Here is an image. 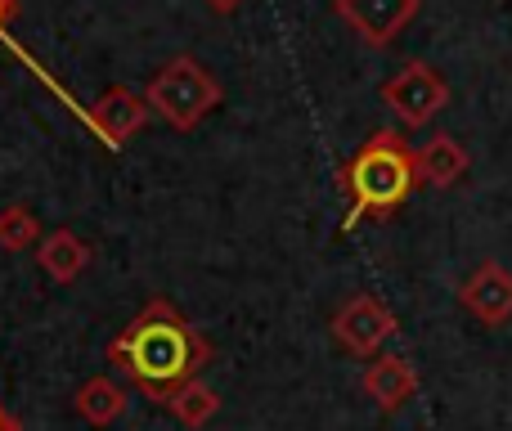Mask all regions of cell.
Returning <instances> with one entry per match:
<instances>
[{"mask_svg": "<svg viewBox=\"0 0 512 431\" xmlns=\"http://www.w3.org/2000/svg\"><path fill=\"white\" fill-rule=\"evenodd\" d=\"M171 418H176L180 427H189V431H198V427H207L216 414H221V396H216L212 387H207L203 378H194V382H185V387L171 396Z\"/></svg>", "mask_w": 512, "mask_h": 431, "instance_id": "13", "label": "cell"}, {"mask_svg": "<svg viewBox=\"0 0 512 431\" xmlns=\"http://www.w3.org/2000/svg\"><path fill=\"white\" fill-rule=\"evenodd\" d=\"M468 171V149L454 135H432L423 149H414V176L432 189H450Z\"/></svg>", "mask_w": 512, "mask_h": 431, "instance_id": "11", "label": "cell"}, {"mask_svg": "<svg viewBox=\"0 0 512 431\" xmlns=\"http://www.w3.org/2000/svg\"><path fill=\"white\" fill-rule=\"evenodd\" d=\"M149 113H158L176 131H194L216 104H221V81L194 59V54H176L144 90Z\"/></svg>", "mask_w": 512, "mask_h": 431, "instance_id": "3", "label": "cell"}, {"mask_svg": "<svg viewBox=\"0 0 512 431\" xmlns=\"http://www.w3.org/2000/svg\"><path fill=\"white\" fill-rule=\"evenodd\" d=\"M113 369L140 391L144 400L167 409L185 382H194L212 360V342L176 310L167 297H153L108 346Z\"/></svg>", "mask_w": 512, "mask_h": 431, "instance_id": "1", "label": "cell"}, {"mask_svg": "<svg viewBox=\"0 0 512 431\" xmlns=\"http://www.w3.org/2000/svg\"><path fill=\"white\" fill-rule=\"evenodd\" d=\"M382 104L414 131V126H427L445 104H450V86H445V77L432 68V63L409 59L396 77H387V86H382Z\"/></svg>", "mask_w": 512, "mask_h": 431, "instance_id": "4", "label": "cell"}, {"mask_svg": "<svg viewBox=\"0 0 512 431\" xmlns=\"http://www.w3.org/2000/svg\"><path fill=\"white\" fill-rule=\"evenodd\" d=\"M396 315L387 310V301H378L373 292H355L342 310L333 315V337L342 351L360 355V360H378V351L396 337Z\"/></svg>", "mask_w": 512, "mask_h": 431, "instance_id": "5", "label": "cell"}, {"mask_svg": "<svg viewBox=\"0 0 512 431\" xmlns=\"http://www.w3.org/2000/svg\"><path fill=\"white\" fill-rule=\"evenodd\" d=\"M459 301L472 319L481 324H508L512 319V274L499 261H486L463 279Z\"/></svg>", "mask_w": 512, "mask_h": 431, "instance_id": "7", "label": "cell"}, {"mask_svg": "<svg viewBox=\"0 0 512 431\" xmlns=\"http://www.w3.org/2000/svg\"><path fill=\"white\" fill-rule=\"evenodd\" d=\"M333 9L364 45H378V50L418 18V0H333Z\"/></svg>", "mask_w": 512, "mask_h": 431, "instance_id": "6", "label": "cell"}, {"mask_svg": "<svg viewBox=\"0 0 512 431\" xmlns=\"http://www.w3.org/2000/svg\"><path fill=\"white\" fill-rule=\"evenodd\" d=\"M126 405H131V396H126V387L122 382H113V378H86L77 387V396H72V409H77V418L81 423H90V427H99V431H108L117 423V418L126 414Z\"/></svg>", "mask_w": 512, "mask_h": 431, "instance_id": "12", "label": "cell"}, {"mask_svg": "<svg viewBox=\"0 0 512 431\" xmlns=\"http://www.w3.org/2000/svg\"><path fill=\"white\" fill-rule=\"evenodd\" d=\"M90 122H95V131L117 149V144H126L144 122H149V99L135 95L131 86H108L104 95H99Z\"/></svg>", "mask_w": 512, "mask_h": 431, "instance_id": "8", "label": "cell"}, {"mask_svg": "<svg viewBox=\"0 0 512 431\" xmlns=\"http://www.w3.org/2000/svg\"><path fill=\"white\" fill-rule=\"evenodd\" d=\"M207 9H212V14H234V9L243 5V0H203Z\"/></svg>", "mask_w": 512, "mask_h": 431, "instance_id": "15", "label": "cell"}, {"mask_svg": "<svg viewBox=\"0 0 512 431\" xmlns=\"http://www.w3.org/2000/svg\"><path fill=\"white\" fill-rule=\"evenodd\" d=\"M36 261L54 283H77L90 265V243L81 234H72V229H50L36 243Z\"/></svg>", "mask_w": 512, "mask_h": 431, "instance_id": "10", "label": "cell"}, {"mask_svg": "<svg viewBox=\"0 0 512 431\" xmlns=\"http://www.w3.org/2000/svg\"><path fill=\"white\" fill-rule=\"evenodd\" d=\"M342 185L351 194V216L346 229L364 216H382L391 207H400L409 198V189L418 185L414 176V149L400 140L396 131H378L360 144L351 162L342 167Z\"/></svg>", "mask_w": 512, "mask_h": 431, "instance_id": "2", "label": "cell"}, {"mask_svg": "<svg viewBox=\"0 0 512 431\" xmlns=\"http://www.w3.org/2000/svg\"><path fill=\"white\" fill-rule=\"evenodd\" d=\"M418 391V373L405 355H378V360L364 369V396L382 409V414H396L414 400Z\"/></svg>", "mask_w": 512, "mask_h": 431, "instance_id": "9", "label": "cell"}, {"mask_svg": "<svg viewBox=\"0 0 512 431\" xmlns=\"http://www.w3.org/2000/svg\"><path fill=\"white\" fill-rule=\"evenodd\" d=\"M41 220H36L32 207L14 203L0 212V247H9V252H27V247L41 243Z\"/></svg>", "mask_w": 512, "mask_h": 431, "instance_id": "14", "label": "cell"}, {"mask_svg": "<svg viewBox=\"0 0 512 431\" xmlns=\"http://www.w3.org/2000/svg\"><path fill=\"white\" fill-rule=\"evenodd\" d=\"M18 14V0H0V32H5V23Z\"/></svg>", "mask_w": 512, "mask_h": 431, "instance_id": "16", "label": "cell"}, {"mask_svg": "<svg viewBox=\"0 0 512 431\" xmlns=\"http://www.w3.org/2000/svg\"><path fill=\"white\" fill-rule=\"evenodd\" d=\"M0 431H18V423L5 414V405H0Z\"/></svg>", "mask_w": 512, "mask_h": 431, "instance_id": "17", "label": "cell"}]
</instances>
